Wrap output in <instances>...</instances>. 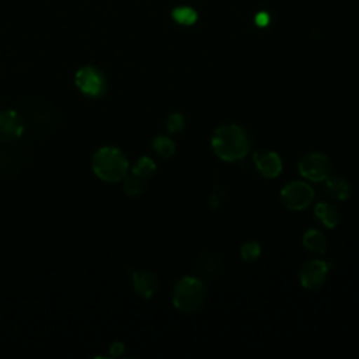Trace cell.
<instances>
[{
  "mask_svg": "<svg viewBox=\"0 0 359 359\" xmlns=\"http://www.w3.org/2000/svg\"><path fill=\"white\" fill-rule=\"evenodd\" d=\"M215 154L224 161H236L250 151V136L244 128L236 123L219 126L210 140Z\"/></svg>",
  "mask_w": 359,
  "mask_h": 359,
  "instance_id": "obj_1",
  "label": "cell"
},
{
  "mask_svg": "<svg viewBox=\"0 0 359 359\" xmlns=\"http://www.w3.org/2000/svg\"><path fill=\"white\" fill-rule=\"evenodd\" d=\"M91 167L100 180L105 182H118L128 174L129 163L119 149L105 146L93 154Z\"/></svg>",
  "mask_w": 359,
  "mask_h": 359,
  "instance_id": "obj_2",
  "label": "cell"
},
{
  "mask_svg": "<svg viewBox=\"0 0 359 359\" xmlns=\"http://www.w3.org/2000/svg\"><path fill=\"white\" fill-rule=\"evenodd\" d=\"M206 297L203 282L194 276L181 278L172 289V304L182 313L196 311Z\"/></svg>",
  "mask_w": 359,
  "mask_h": 359,
  "instance_id": "obj_3",
  "label": "cell"
},
{
  "mask_svg": "<svg viewBox=\"0 0 359 359\" xmlns=\"http://www.w3.org/2000/svg\"><path fill=\"white\" fill-rule=\"evenodd\" d=\"M76 87L88 98H100L107 93L108 83L105 74L95 66H83L74 76Z\"/></svg>",
  "mask_w": 359,
  "mask_h": 359,
  "instance_id": "obj_4",
  "label": "cell"
},
{
  "mask_svg": "<svg viewBox=\"0 0 359 359\" xmlns=\"http://www.w3.org/2000/svg\"><path fill=\"white\" fill-rule=\"evenodd\" d=\"M280 198L287 209L303 210L313 202L314 191L307 182L292 181L282 188Z\"/></svg>",
  "mask_w": 359,
  "mask_h": 359,
  "instance_id": "obj_5",
  "label": "cell"
},
{
  "mask_svg": "<svg viewBox=\"0 0 359 359\" xmlns=\"http://www.w3.org/2000/svg\"><path fill=\"white\" fill-rule=\"evenodd\" d=\"M299 172L310 181H324L331 174V161L323 153H307L299 161Z\"/></svg>",
  "mask_w": 359,
  "mask_h": 359,
  "instance_id": "obj_6",
  "label": "cell"
},
{
  "mask_svg": "<svg viewBox=\"0 0 359 359\" xmlns=\"http://www.w3.org/2000/svg\"><path fill=\"white\" fill-rule=\"evenodd\" d=\"M328 265L323 259H310L303 264L299 278L306 289H318L327 279Z\"/></svg>",
  "mask_w": 359,
  "mask_h": 359,
  "instance_id": "obj_7",
  "label": "cell"
},
{
  "mask_svg": "<svg viewBox=\"0 0 359 359\" xmlns=\"http://www.w3.org/2000/svg\"><path fill=\"white\" fill-rule=\"evenodd\" d=\"M24 132V123L21 116L14 109L0 111V140L13 142L18 139Z\"/></svg>",
  "mask_w": 359,
  "mask_h": 359,
  "instance_id": "obj_8",
  "label": "cell"
},
{
  "mask_svg": "<svg viewBox=\"0 0 359 359\" xmlns=\"http://www.w3.org/2000/svg\"><path fill=\"white\" fill-rule=\"evenodd\" d=\"M254 164L259 174L265 178H275L282 171V160L278 153L271 150L255 151L252 156Z\"/></svg>",
  "mask_w": 359,
  "mask_h": 359,
  "instance_id": "obj_9",
  "label": "cell"
},
{
  "mask_svg": "<svg viewBox=\"0 0 359 359\" xmlns=\"http://www.w3.org/2000/svg\"><path fill=\"white\" fill-rule=\"evenodd\" d=\"M132 286L136 294L143 299H150L158 287L157 278L147 271H137L132 273Z\"/></svg>",
  "mask_w": 359,
  "mask_h": 359,
  "instance_id": "obj_10",
  "label": "cell"
},
{
  "mask_svg": "<svg viewBox=\"0 0 359 359\" xmlns=\"http://www.w3.org/2000/svg\"><path fill=\"white\" fill-rule=\"evenodd\" d=\"M314 213H316V217L325 226V227H330V229H334L338 222H339V212L338 209L328 203V202H318L314 208Z\"/></svg>",
  "mask_w": 359,
  "mask_h": 359,
  "instance_id": "obj_11",
  "label": "cell"
},
{
  "mask_svg": "<svg viewBox=\"0 0 359 359\" xmlns=\"http://www.w3.org/2000/svg\"><path fill=\"white\" fill-rule=\"evenodd\" d=\"M325 188L330 195L339 201H346L351 196V187L348 181L341 175H330L325 180Z\"/></svg>",
  "mask_w": 359,
  "mask_h": 359,
  "instance_id": "obj_12",
  "label": "cell"
},
{
  "mask_svg": "<svg viewBox=\"0 0 359 359\" xmlns=\"http://www.w3.org/2000/svg\"><path fill=\"white\" fill-rule=\"evenodd\" d=\"M303 245L309 251L323 254L325 251V247H327V240H325V237L323 236L321 231H318L316 229H310L303 236Z\"/></svg>",
  "mask_w": 359,
  "mask_h": 359,
  "instance_id": "obj_13",
  "label": "cell"
},
{
  "mask_svg": "<svg viewBox=\"0 0 359 359\" xmlns=\"http://www.w3.org/2000/svg\"><path fill=\"white\" fill-rule=\"evenodd\" d=\"M154 172H156V163L147 156L140 157L132 167V174L139 180H142L143 182L149 181L154 175Z\"/></svg>",
  "mask_w": 359,
  "mask_h": 359,
  "instance_id": "obj_14",
  "label": "cell"
},
{
  "mask_svg": "<svg viewBox=\"0 0 359 359\" xmlns=\"http://www.w3.org/2000/svg\"><path fill=\"white\" fill-rule=\"evenodd\" d=\"M153 149L154 151L164 157V158H170L174 153H175V143L172 139H170L168 136L164 135H158L153 139Z\"/></svg>",
  "mask_w": 359,
  "mask_h": 359,
  "instance_id": "obj_15",
  "label": "cell"
},
{
  "mask_svg": "<svg viewBox=\"0 0 359 359\" xmlns=\"http://www.w3.org/2000/svg\"><path fill=\"white\" fill-rule=\"evenodd\" d=\"M171 17L181 25H192L198 20V13L188 6H180L171 11Z\"/></svg>",
  "mask_w": 359,
  "mask_h": 359,
  "instance_id": "obj_16",
  "label": "cell"
},
{
  "mask_svg": "<svg viewBox=\"0 0 359 359\" xmlns=\"http://www.w3.org/2000/svg\"><path fill=\"white\" fill-rule=\"evenodd\" d=\"M143 185H144V182L142 180H139L137 177H135L133 174H130V175L126 174L123 177V191L129 196L140 195L143 192Z\"/></svg>",
  "mask_w": 359,
  "mask_h": 359,
  "instance_id": "obj_17",
  "label": "cell"
},
{
  "mask_svg": "<svg viewBox=\"0 0 359 359\" xmlns=\"http://www.w3.org/2000/svg\"><path fill=\"white\" fill-rule=\"evenodd\" d=\"M261 254V247L257 241H245L240 248V255L245 262L255 261Z\"/></svg>",
  "mask_w": 359,
  "mask_h": 359,
  "instance_id": "obj_18",
  "label": "cell"
},
{
  "mask_svg": "<svg viewBox=\"0 0 359 359\" xmlns=\"http://www.w3.org/2000/svg\"><path fill=\"white\" fill-rule=\"evenodd\" d=\"M185 126V119L181 114L178 112H172L167 116L165 119V129L170 132V133H178L184 129Z\"/></svg>",
  "mask_w": 359,
  "mask_h": 359,
  "instance_id": "obj_19",
  "label": "cell"
},
{
  "mask_svg": "<svg viewBox=\"0 0 359 359\" xmlns=\"http://www.w3.org/2000/svg\"><path fill=\"white\" fill-rule=\"evenodd\" d=\"M254 22L259 28H265L269 24V14L266 11H259L254 17Z\"/></svg>",
  "mask_w": 359,
  "mask_h": 359,
  "instance_id": "obj_20",
  "label": "cell"
},
{
  "mask_svg": "<svg viewBox=\"0 0 359 359\" xmlns=\"http://www.w3.org/2000/svg\"><path fill=\"white\" fill-rule=\"evenodd\" d=\"M123 344H121V342H114L112 345H111V355H114V356H118V355H121L122 352H123Z\"/></svg>",
  "mask_w": 359,
  "mask_h": 359,
  "instance_id": "obj_21",
  "label": "cell"
}]
</instances>
